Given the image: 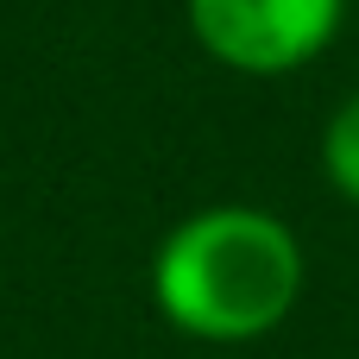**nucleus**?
Here are the masks:
<instances>
[{
	"mask_svg": "<svg viewBox=\"0 0 359 359\" xmlns=\"http://www.w3.org/2000/svg\"><path fill=\"white\" fill-rule=\"evenodd\" d=\"M309 259L284 215L252 202H208L183 215L151 252L158 316L208 347H246L290 322Z\"/></svg>",
	"mask_w": 359,
	"mask_h": 359,
	"instance_id": "nucleus-1",
	"label": "nucleus"
},
{
	"mask_svg": "<svg viewBox=\"0 0 359 359\" xmlns=\"http://www.w3.org/2000/svg\"><path fill=\"white\" fill-rule=\"evenodd\" d=\"M322 177H328V189L341 202L359 208V88L328 114V126H322Z\"/></svg>",
	"mask_w": 359,
	"mask_h": 359,
	"instance_id": "nucleus-3",
	"label": "nucleus"
},
{
	"mask_svg": "<svg viewBox=\"0 0 359 359\" xmlns=\"http://www.w3.org/2000/svg\"><path fill=\"white\" fill-rule=\"evenodd\" d=\"M183 19L221 69L290 76L334 44L347 0H183Z\"/></svg>",
	"mask_w": 359,
	"mask_h": 359,
	"instance_id": "nucleus-2",
	"label": "nucleus"
}]
</instances>
